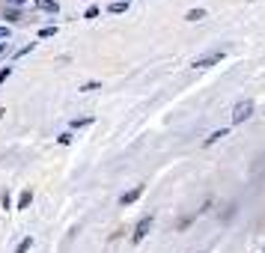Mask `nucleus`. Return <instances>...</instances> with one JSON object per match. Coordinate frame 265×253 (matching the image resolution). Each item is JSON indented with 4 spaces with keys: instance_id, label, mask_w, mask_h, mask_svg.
Listing matches in <instances>:
<instances>
[{
    "instance_id": "18",
    "label": "nucleus",
    "mask_w": 265,
    "mask_h": 253,
    "mask_svg": "<svg viewBox=\"0 0 265 253\" xmlns=\"http://www.w3.org/2000/svg\"><path fill=\"white\" fill-rule=\"evenodd\" d=\"M18 18H21V15H18L15 9H9V12H6V21H18Z\"/></svg>"
},
{
    "instance_id": "17",
    "label": "nucleus",
    "mask_w": 265,
    "mask_h": 253,
    "mask_svg": "<svg viewBox=\"0 0 265 253\" xmlns=\"http://www.w3.org/2000/svg\"><path fill=\"white\" fill-rule=\"evenodd\" d=\"M33 48H36V42H30V45H24V48H21V51H18V57H24V54H30V51H33Z\"/></svg>"
},
{
    "instance_id": "6",
    "label": "nucleus",
    "mask_w": 265,
    "mask_h": 253,
    "mask_svg": "<svg viewBox=\"0 0 265 253\" xmlns=\"http://www.w3.org/2000/svg\"><path fill=\"white\" fill-rule=\"evenodd\" d=\"M125 9H128V0H113V3L107 6V12H110V15H122Z\"/></svg>"
},
{
    "instance_id": "10",
    "label": "nucleus",
    "mask_w": 265,
    "mask_h": 253,
    "mask_svg": "<svg viewBox=\"0 0 265 253\" xmlns=\"http://www.w3.org/2000/svg\"><path fill=\"white\" fill-rule=\"evenodd\" d=\"M30 247H33V238L27 235V238H21V241H18V247H15V253H27Z\"/></svg>"
},
{
    "instance_id": "16",
    "label": "nucleus",
    "mask_w": 265,
    "mask_h": 253,
    "mask_svg": "<svg viewBox=\"0 0 265 253\" xmlns=\"http://www.w3.org/2000/svg\"><path fill=\"white\" fill-rule=\"evenodd\" d=\"M57 140H60V146H69V143H72V134H60Z\"/></svg>"
},
{
    "instance_id": "1",
    "label": "nucleus",
    "mask_w": 265,
    "mask_h": 253,
    "mask_svg": "<svg viewBox=\"0 0 265 253\" xmlns=\"http://www.w3.org/2000/svg\"><path fill=\"white\" fill-rule=\"evenodd\" d=\"M152 224H155V218H152V214H146V218H140V221H137V227H134V232H131V241H134V244H140V241L149 235Z\"/></svg>"
},
{
    "instance_id": "13",
    "label": "nucleus",
    "mask_w": 265,
    "mask_h": 253,
    "mask_svg": "<svg viewBox=\"0 0 265 253\" xmlns=\"http://www.w3.org/2000/svg\"><path fill=\"white\" fill-rule=\"evenodd\" d=\"M9 36H12V30L6 24H0V39H9Z\"/></svg>"
},
{
    "instance_id": "19",
    "label": "nucleus",
    "mask_w": 265,
    "mask_h": 253,
    "mask_svg": "<svg viewBox=\"0 0 265 253\" xmlns=\"http://www.w3.org/2000/svg\"><path fill=\"white\" fill-rule=\"evenodd\" d=\"M12 3H15V6H21V3H27V0H12Z\"/></svg>"
},
{
    "instance_id": "12",
    "label": "nucleus",
    "mask_w": 265,
    "mask_h": 253,
    "mask_svg": "<svg viewBox=\"0 0 265 253\" xmlns=\"http://www.w3.org/2000/svg\"><path fill=\"white\" fill-rule=\"evenodd\" d=\"M90 122H93V116H87V119H74V122H72V128H87Z\"/></svg>"
},
{
    "instance_id": "4",
    "label": "nucleus",
    "mask_w": 265,
    "mask_h": 253,
    "mask_svg": "<svg viewBox=\"0 0 265 253\" xmlns=\"http://www.w3.org/2000/svg\"><path fill=\"white\" fill-rule=\"evenodd\" d=\"M140 194H143V185H134L128 194H122V200H120V203H122V206H131V203H137V200H140Z\"/></svg>"
},
{
    "instance_id": "15",
    "label": "nucleus",
    "mask_w": 265,
    "mask_h": 253,
    "mask_svg": "<svg viewBox=\"0 0 265 253\" xmlns=\"http://www.w3.org/2000/svg\"><path fill=\"white\" fill-rule=\"evenodd\" d=\"M9 75H12V69H9V66H6V69H0V84H3Z\"/></svg>"
},
{
    "instance_id": "5",
    "label": "nucleus",
    "mask_w": 265,
    "mask_h": 253,
    "mask_svg": "<svg viewBox=\"0 0 265 253\" xmlns=\"http://www.w3.org/2000/svg\"><path fill=\"white\" fill-rule=\"evenodd\" d=\"M226 134H230V128H220V131H212V134H209V137L203 140V146H215V143H217V140H223Z\"/></svg>"
},
{
    "instance_id": "9",
    "label": "nucleus",
    "mask_w": 265,
    "mask_h": 253,
    "mask_svg": "<svg viewBox=\"0 0 265 253\" xmlns=\"http://www.w3.org/2000/svg\"><path fill=\"white\" fill-rule=\"evenodd\" d=\"M30 200H33V191L27 188V191H21V197H18V208H27L30 206Z\"/></svg>"
},
{
    "instance_id": "2",
    "label": "nucleus",
    "mask_w": 265,
    "mask_h": 253,
    "mask_svg": "<svg viewBox=\"0 0 265 253\" xmlns=\"http://www.w3.org/2000/svg\"><path fill=\"white\" fill-rule=\"evenodd\" d=\"M250 114H253V98H244V101H239V104L233 107V122L239 125V122H244Z\"/></svg>"
},
{
    "instance_id": "11",
    "label": "nucleus",
    "mask_w": 265,
    "mask_h": 253,
    "mask_svg": "<svg viewBox=\"0 0 265 253\" xmlns=\"http://www.w3.org/2000/svg\"><path fill=\"white\" fill-rule=\"evenodd\" d=\"M93 90H101V84H98V81H87V84L81 87V92H93Z\"/></svg>"
},
{
    "instance_id": "7",
    "label": "nucleus",
    "mask_w": 265,
    "mask_h": 253,
    "mask_svg": "<svg viewBox=\"0 0 265 253\" xmlns=\"http://www.w3.org/2000/svg\"><path fill=\"white\" fill-rule=\"evenodd\" d=\"M36 9H42V12H51V15H54L60 6H57V0H36Z\"/></svg>"
},
{
    "instance_id": "3",
    "label": "nucleus",
    "mask_w": 265,
    "mask_h": 253,
    "mask_svg": "<svg viewBox=\"0 0 265 253\" xmlns=\"http://www.w3.org/2000/svg\"><path fill=\"white\" fill-rule=\"evenodd\" d=\"M223 57H226L223 51H212V54H206V57H197V60H194V69H212V66H217Z\"/></svg>"
},
{
    "instance_id": "14",
    "label": "nucleus",
    "mask_w": 265,
    "mask_h": 253,
    "mask_svg": "<svg viewBox=\"0 0 265 253\" xmlns=\"http://www.w3.org/2000/svg\"><path fill=\"white\" fill-rule=\"evenodd\" d=\"M54 33H57L54 27H42V30H39V36H42V39H48V36H54Z\"/></svg>"
},
{
    "instance_id": "8",
    "label": "nucleus",
    "mask_w": 265,
    "mask_h": 253,
    "mask_svg": "<svg viewBox=\"0 0 265 253\" xmlns=\"http://www.w3.org/2000/svg\"><path fill=\"white\" fill-rule=\"evenodd\" d=\"M206 18V9H188L185 12V21H203Z\"/></svg>"
},
{
    "instance_id": "20",
    "label": "nucleus",
    "mask_w": 265,
    "mask_h": 253,
    "mask_svg": "<svg viewBox=\"0 0 265 253\" xmlns=\"http://www.w3.org/2000/svg\"><path fill=\"white\" fill-rule=\"evenodd\" d=\"M3 51H6V42H0V54H3Z\"/></svg>"
},
{
    "instance_id": "21",
    "label": "nucleus",
    "mask_w": 265,
    "mask_h": 253,
    "mask_svg": "<svg viewBox=\"0 0 265 253\" xmlns=\"http://www.w3.org/2000/svg\"><path fill=\"white\" fill-rule=\"evenodd\" d=\"M3 114H6V111H3V107H0V119H3Z\"/></svg>"
}]
</instances>
